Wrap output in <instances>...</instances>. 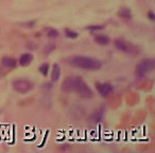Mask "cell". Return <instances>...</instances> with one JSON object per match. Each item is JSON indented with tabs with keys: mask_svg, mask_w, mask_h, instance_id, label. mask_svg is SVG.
I'll return each mask as SVG.
<instances>
[{
	"mask_svg": "<svg viewBox=\"0 0 155 153\" xmlns=\"http://www.w3.org/2000/svg\"><path fill=\"white\" fill-rule=\"evenodd\" d=\"M61 89L65 93H78L84 99H89L94 95L87 83L78 76H67L62 83Z\"/></svg>",
	"mask_w": 155,
	"mask_h": 153,
	"instance_id": "obj_1",
	"label": "cell"
},
{
	"mask_svg": "<svg viewBox=\"0 0 155 153\" xmlns=\"http://www.w3.org/2000/svg\"><path fill=\"white\" fill-rule=\"evenodd\" d=\"M71 66L83 70H99L102 67L101 61L96 58L84 55H76L69 61Z\"/></svg>",
	"mask_w": 155,
	"mask_h": 153,
	"instance_id": "obj_2",
	"label": "cell"
},
{
	"mask_svg": "<svg viewBox=\"0 0 155 153\" xmlns=\"http://www.w3.org/2000/svg\"><path fill=\"white\" fill-rule=\"evenodd\" d=\"M155 68L154 59H144L136 66V76L139 79L146 78L149 74H151Z\"/></svg>",
	"mask_w": 155,
	"mask_h": 153,
	"instance_id": "obj_3",
	"label": "cell"
},
{
	"mask_svg": "<svg viewBox=\"0 0 155 153\" xmlns=\"http://www.w3.org/2000/svg\"><path fill=\"white\" fill-rule=\"evenodd\" d=\"M12 87L15 91H17L21 95H26L32 91L34 87V83L30 79L26 78H17V79L13 80Z\"/></svg>",
	"mask_w": 155,
	"mask_h": 153,
	"instance_id": "obj_4",
	"label": "cell"
},
{
	"mask_svg": "<svg viewBox=\"0 0 155 153\" xmlns=\"http://www.w3.org/2000/svg\"><path fill=\"white\" fill-rule=\"evenodd\" d=\"M114 45L118 50L122 51V52L133 53L136 51V48H135L134 45L129 43V41H126V39H123V38H116L114 41Z\"/></svg>",
	"mask_w": 155,
	"mask_h": 153,
	"instance_id": "obj_5",
	"label": "cell"
},
{
	"mask_svg": "<svg viewBox=\"0 0 155 153\" xmlns=\"http://www.w3.org/2000/svg\"><path fill=\"white\" fill-rule=\"evenodd\" d=\"M96 88L102 97H107L108 95H111L114 91V87L111 83H100L98 82L96 84Z\"/></svg>",
	"mask_w": 155,
	"mask_h": 153,
	"instance_id": "obj_6",
	"label": "cell"
},
{
	"mask_svg": "<svg viewBox=\"0 0 155 153\" xmlns=\"http://www.w3.org/2000/svg\"><path fill=\"white\" fill-rule=\"evenodd\" d=\"M1 65L6 68H15L17 66V61L14 58H10V56H4L1 59Z\"/></svg>",
	"mask_w": 155,
	"mask_h": 153,
	"instance_id": "obj_7",
	"label": "cell"
},
{
	"mask_svg": "<svg viewBox=\"0 0 155 153\" xmlns=\"http://www.w3.org/2000/svg\"><path fill=\"white\" fill-rule=\"evenodd\" d=\"M61 78V67L59 64H53L52 69H51V81L56 82Z\"/></svg>",
	"mask_w": 155,
	"mask_h": 153,
	"instance_id": "obj_8",
	"label": "cell"
},
{
	"mask_svg": "<svg viewBox=\"0 0 155 153\" xmlns=\"http://www.w3.org/2000/svg\"><path fill=\"white\" fill-rule=\"evenodd\" d=\"M104 112H105V109L103 107V106H100L99 109H97L96 112L93 114V116H91V120H93V122H100V121L103 119V116H104Z\"/></svg>",
	"mask_w": 155,
	"mask_h": 153,
	"instance_id": "obj_9",
	"label": "cell"
},
{
	"mask_svg": "<svg viewBox=\"0 0 155 153\" xmlns=\"http://www.w3.org/2000/svg\"><path fill=\"white\" fill-rule=\"evenodd\" d=\"M33 61V55L31 53H24L19 58V65L20 66H29Z\"/></svg>",
	"mask_w": 155,
	"mask_h": 153,
	"instance_id": "obj_10",
	"label": "cell"
},
{
	"mask_svg": "<svg viewBox=\"0 0 155 153\" xmlns=\"http://www.w3.org/2000/svg\"><path fill=\"white\" fill-rule=\"evenodd\" d=\"M95 41L100 46H106L111 43V38L107 35H104V34H98V35L95 36Z\"/></svg>",
	"mask_w": 155,
	"mask_h": 153,
	"instance_id": "obj_11",
	"label": "cell"
},
{
	"mask_svg": "<svg viewBox=\"0 0 155 153\" xmlns=\"http://www.w3.org/2000/svg\"><path fill=\"white\" fill-rule=\"evenodd\" d=\"M120 17H122L123 19H126V20H130L132 19V11L129 9V8H126V6H122V8H120L119 9V12H118Z\"/></svg>",
	"mask_w": 155,
	"mask_h": 153,
	"instance_id": "obj_12",
	"label": "cell"
},
{
	"mask_svg": "<svg viewBox=\"0 0 155 153\" xmlns=\"http://www.w3.org/2000/svg\"><path fill=\"white\" fill-rule=\"evenodd\" d=\"M65 35L67 36L68 38H78L79 37V33L78 32H76V31H73V30H71V29H69V28H66L65 29Z\"/></svg>",
	"mask_w": 155,
	"mask_h": 153,
	"instance_id": "obj_13",
	"label": "cell"
},
{
	"mask_svg": "<svg viewBox=\"0 0 155 153\" xmlns=\"http://www.w3.org/2000/svg\"><path fill=\"white\" fill-rule=\"evenodd\" d=\"M60 35V33L59 31L56 29H53V28H50V29H48L47 31V36L49 38H56V37H59Z\"/></svg>",
	"mask_w": 155,
	"mask_h": 153,
	"instance_id": "obj_14",
	"label": "cell"
},
{
	"mask_svg": "<svg viewBox=\"0 0 155 153\" xmlns=\"http://www.w3.org/2000/svg\"><path fill=\"white\" fill-rule=\"evenodd\" d=\"M38 70H39V72H41L43 76H47L48 74V71H49V65L46 63V64H41V66H39V68H38Z\"/></svg>",
	"mask_w": 155,
	"mask_h": 153,
	"instance_id": "obj_15",
	"label": "cell"
},
{
	"mask_svg": "<svg viewBox=\"0 0 155 153\" xmlns=\"http://www.w3.org/2000/svg\"><path fill=\"white\" fill-rule=\"evenodd\" d=\"M85 29L89 30V31H99V30L104 29V26H102V25H89Z\"/></svg>",
	"mask_w": 155,
	"mask_h": 153,
	"instance_id": "obj_16",
	"label": "cell"
},
{
	"mask_svg": "<svg viewBox=\"0 0 155 153\" xmlns=\"http://www.w3.org/2000/svg\"><path fill=\"white\" fill-rule=\"evenodd\" d=\"M35 24V21H29V22H22L20 24V26H24L25 28H32Z\"/></svg>",
	"mask_w": 155,
	"mask_h": 153,
	"instance_id": "obj_17",
	"label": "cell"
},
{
	"mask_svg": "<svg viewBox=\"0 0 155 153\" xmlns=\"http://www.w3.org/2000/svg\"><path fill=\"white\" fill-rule=\"evenodd\" d=\"M148 17L150 18V20H155V15L152 11H149V12H148Z\"/></svg>",
	"mask_w": 155,
	"mask_h": 153,
	"instance_id": "obj_18",
	"label": "cell"
}]
</instances>
